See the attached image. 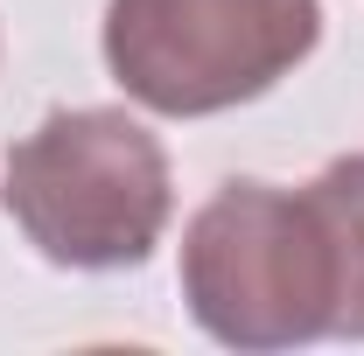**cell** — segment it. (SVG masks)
<instances>
[{"label":"cell","instance_id":"1","mask_svg":"<svg viewBox=\"0 0 364 356\" xmlns=\"http://www.w3.org/2000/svg\"><path fill=\"white\" fill-rule=\"evenodd\" d=\"M7 217L70 272H127L147 266L176 217V182L161 140L119 105L49 112L36 133L7 147Z\"/></svg>","mask_w":364,"mask_h":356},{"label":"cell","instance_id":"2","mask_svg":"<svg viewBox=\"0 0 364 356\" xmlns=\"http://www.w3.org/2000/svg\"><path fill=\"white\" fill-rule=\"evenodd\" d=\"M182 301L225 350L336 335V259L309 189L238 175L182 223Z\"/></svg>","mask_w":364,"mask_h":356},{"label":"cell","instance_id":"3","mask_svg":"<svg viewBox=\"0 0 364 356\" xmlns=\"http://www.w3.org/2000/svg\"><path fill=\"white\" fill-rule=\"evenodd\" d=\"M105 70L161 119L267 98L322 43V0H105Z\"/></svg>","mask_w":364,"mask_h":356},{"label":"cell","instance_id":"4","mask_svg":"<svg viewBox=\"0 0 364 356\" xmlns=\"http://www.w3.org/2000/svg\"><path fill=\"white\" fill-rule=\"evenodd\" d=\"M309 203L336 259V335L364 343V154H336L309 182Z\"/></svg>","mask_w":364,"mask_h":356}]
</instances>
